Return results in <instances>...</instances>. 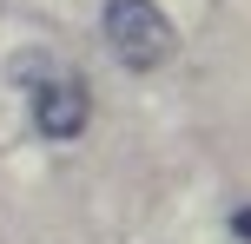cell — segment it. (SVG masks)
<instances>
[{
    "mask_svg": "<svg viewBox=\"0 0 251 244\" xmlns=\"http://www.w3.org/2000/svg\"><path fill=\"white\" fill-rule=\"evenodd\" d=\"M100 26H106V46H113V60L126 73H152V66H165L172 46H178V26L165 20L159 0H106Z\"/></svg>",
    "mask_w": 251,
    "mask_h": 244,
    "instance_id": "obj_1",
    "label": "cell"
},
{
    "mask_svg": "<svg viewBox=\"0 0 251 244\" xmlns=\"http://www.w3.org/2000/svg\"><path fill=\"white\" fill-rule=\"evenodd\" d=\"M93 99H86V79H40L33 86V126L40 139H79V126H86Z\"/></svg>",
    "mask_w": 251,
    "mask_h": 244,
    "instance_id": "obj_2",
    "label": "cell"
},
{
    "mask_svg": "<svg viewBox=\"0 0 251 244\" xmlns=\"http://www.w3.org/2000/svg\"><path fill=\"white\" fill-rule=\"evenodd\" d=\"M231 231H238V238L251 244V205H245V211H231Z\"/></svg>",
    "mask_w": 251,
    "mask_h": 244,
    "instance_id": "obj_3",
    "label": "cell"
}]
</instances>
